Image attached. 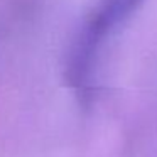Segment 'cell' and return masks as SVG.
I'll return each instance as SVG.
<instances>
[{"label": "cell", "instance_id": "obj_1", "mask_svg": "<svg viewBox=\"0 0 157 157\" xmlns=\"http://www.w3.org/2000/svg\"><path fill=\"white\" fill-rule=\"evenodd\" d=\"M144 0H100L88 21L79 29V34L68 56V79L71 86L85 96L93 85L100 52L115 34L142 5Z\"/></svg>", "mask_w": 157, "mask_h": 157}]
</instances>
